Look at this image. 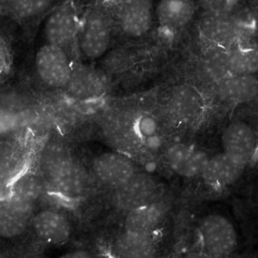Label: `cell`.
I'll return each mask as SVG.
<instances>
[{
    "mask_svg": "<svg viewBox=\"0 0 258 258\" xmlns=\"http://www.w3.org/2000/svg\"><path fill=\"white\" fill-rule=\"evenodd\" d=\"M154 0H128L111 11L116 31L129 40L147 37L155 25Z\"/></svg>",
    "mask_w": 258,
    "mask_h": 258,
    "instance_id": "cell-7",
    "label": "cell"
},
{
    "mask_svg": "<svg viewBox=\"0 0 258 258\" xmlns=\"http://www.w3.org/2000/svg\"><path fill=\"white\" fill-rule=\"evenodd\" d=\"M202 14L220 15L232 13L241 7V0H196Z\"/></svg>",
    "mask_w": 258,
    "mask_h": 258,
    "instance_id": "cell-24",
    "label": "cell"
},
{
    "mask_svg": "<svg viewBox=\"0 0 258 258\" xmlns=\"http://www.w3.org/2000/svg\"><path fill=\"white\" fill-rule=\"evenodd\" d=\"M196 0H159L155 6V25L160 38L174 40L186 31L196 19Z\"/></svg>",
    "mask_w": 258,
    "mask_h": 258,
    "instance_id": "cell-9",
    "label": "cell"
},
{
    "mask_svg": "<svg viewBox=\"0 0 258 258\" xmlns=\"http://www.w3.org/2000/svg\"><path fill=\"white\" fill-rule=\"evenodd\" d=\"M31 214L5 201L0 211V234L5 238L22 235L28 226Z\"/></svg>",
    "mask_w": 258,
    "mask_h": 258,
    "instance_id": "cell-22",
    "label": "cell"
},
{
    "mask_svg": "<svg viewBox=\"0 0 258 258\" xmlns=\"http://www.w3.org/2000/svg\"><path fill=\"white\" fill-rule=\"evenodd\" d=\"M208 97L197 84L189 81L175 84L166 96V114L172 122L181 126L196 124L205 114Z\"/></svg>",
    "mask_w": 258,
    "mask_h": 258,
    "instance_id": "cell-4",
    "label": "cell"
},
{
    "mask_svg": "<svg viewBox=\"0 0 258 258\" xmlns=\"http://www.w3.org/2000/svg\"><path fill=\"white\" fill-rule=\"evenodd\" d=\"M256 202H257V205H258V189H257V193H256Z\"/></svg>",
    "mask_w": 258,
    "mask_h": 258,
    "instance_id": "cell-28",
    "label": "cell"
},
{
    "mask_svg": "<svg viewBox=\"0 0 258 258\" xmlns=\"http://www.w3.org/2000/svg\"><path fill=\"white\" fill-rule=\"evenodd\" d=\"M35 235L42 241L52 244H63L72 235V226L66 216L52 210H43L31 219Z\"/></svg>",
    "mask_w": 258,
    "mask_h": 258,
    "instance_id": "cell-17",
    "label": "cell"
},
{
    "mask_svg": "<svg viewBox=\"0 0 258 258\" xmlns=\"http://www.w3.org/2000/svg\"><path fill=\"white\" fill-rule=\"evenodd\" d=\"M252 18H253V26H254L255 40L258 43V0H253L249 7Z\"/></svg>",
    "mask_w": 258,
    "mask_h": 258,
    "instance_id": "cell-25",
    "label": "cell"
},
{
    "mask_svg": "<svg viewBox=\"0 0 258 258\" xmlns=\"http://www.w3.org/2000/svg\"><path fill=\"white\" fill-rule=\"evenodd\" d=\"M197 238L201 250L209 256H229L238 245V234L233 223L220 214H209L201 220Z\"/></svg>",
    "mask_w": 258,
    "mask_h": 258,
    "instance_id": "cell-6",
    "label": "cell"
},
{
    "mask_svg": "<svg viewBox=\"0 0 258 258\" xmlns=\"http://www.w3.org/2000/svg\"><path fill=\"white\" fill-rule=\"evenodd\" d=\"M108 85V75L103 71L84 63L75 62L72 78L64 90L72 99L91 102L102 97Z\"/></svg>",
    "mask_w": 258,
    "mask_h": 258,
    "instance_id": "cell-12",
    "label": "cell"
},
{
    "mask_svg": "<svg viewBox=\"0 0 258 258\" xmlns=\"http://www.w3.org/2000/svg\"><path fill=\"white\" fill-rule=\"evenodd\" d=\"M164 160L175 174L186 179L202 177L211 155L191 143L175 142L167 146Z\"/></svg>",
    "mask_w": 258,
    "mask_h": 258,
    "instance_id": "cell-11",
    "label": "cell"
},
{
    "mask_svg": "<svg viewBox=\"0 0 258 258\" xmlns=\"http://www.w3.org/2000/svg\"><path fill=\"white\" fill-rule=\"evenodd\" d=\"M245 168L231 159L224 152H219L211 155L202 178L208 187L220 191L238 182Z\"/></svg>",
    "mask_w": 258,
    "mask_h": 258,
    "instance_id": "cell-16",
    "label": "cell"
},
{
    "mask_svg": "<svg viewBox=\"0 0 258 258\" xmlns=\"http://www.w3.org/2000/svg\"><path fill=\"white\" fill-rule=\"evenodd\" d=\"M197 31L202 44L221 49H230L255 40L253 18L249 8L240 7L226 14H202L198 22Z\"/></svg>",
    "mask_w": 258,
    "mask_h": 258,
    "instance_id": "cell-2",
    "label": "cell"
},
{
    "mask_svg": "<svg viewBox=\"0 0 258 258\" xmlns=\"http://www.w3.org/2000/svg\"><path fill=\"white\" fill-rule=\"evenodd\" d=\"M226 66L231 76L257 75V42L251 40L226 49Z\"/></svg>",
    "mask_w": 258,
    "mask_h": 258,
    "instance_id": "cell-19",
    "label": "cell"
},
{
    "mask_svg": "<svg viewBox=\"0 0 258 258\" xmlns=\"http://www.w3.org/2000/svg\"><path fill=\"white\" fill-rule=\"evenodd\" d=\"M221 144L222 152L235 162L247 167L257 155V133L244 120H233L223 130Z\"/></svg>",
    "mask_w": 258,
    "mask_h": 258,
    "instance_id": "cell-10",
    "label": "cell"
},
{
    "mask_svg": "<svg viewBox=\"0 0 258 258\" xmlns=\"http://www.w3.org/2000/svg\"><path fill=\"white\" fill-rule=\"evenodd\" d=\"M40 164L48 185L59 196L78 199L88 189V173L61 143H50L45 146Z\"/></svg>",
    "mask_w": 258,
    "mask_h": 258,
    "instance_id": "cell-1",
    "label": "cell"
},
{
    "mask_svg": "<svg viewBox=\"0 0 258 258\" xmlns=\"http://www.w3.org/2000/svg\"><path fill=\"white\" fill-rule=\"evenodd\" d=\"M99 1L105 7H106L110 11H113L123 5L125 3L127 2L128 0H99Z\"/></svg>",
    "mask_w": 258,
    "mask_h": 258,
    "instance_id": "cell-26",
    "label": "cell"
},
{
    "mask_svg": "<svg viewBox=\"0 0 258 258\" xmlns=\"http://www.w3.org/2000/svg\"><path fill=\"white\" fill-rule=\"evenodd\" d=\"M116 28L111 11L99 0L81 13L77 39V55L88 61L102 58L109 50Z\"/></svg>",
    "mask_w": 258,
    "mask_h": 258,
    "instance_id": "cell-3",
    "label": "cell"
},
{
    "mask_svg": "<svg viewBox=\"0 0 258 258\" xmlns=\"http://www.w3.org/2000/svg\"><path fill=\"white\" fill-rule=\"evenodd\" d=\"M74 58L62 48L45 43L37 51L34 60L37 77L46 87L64 90L73 73Z\"/></svg>",
    "mask_w": 258,
    "mask_h": 258,
    "instance_id": "cell-8",
    "label": "cell"
},
{
    "mask_svg": "<svg viewBox=\"0 0 258 258\" xmlns=\"http://www.w3.org/2000/svg\"><path fill=\"white\" fill-rule=\"evenodd\" d=\"M158 185L146 173H135L123 185L114 188L113 203L121 211H129L155 202Z\"/></svg>",
    "mask_w": 258,
    "mask_h": 258,
    "instance_id": "cell-13",
    "label": "cell"
},
{
    "mask_svg": "<svg viewBox=\"0 0 258 258\" xmlns=\"http://www.w3.org/2000/svg\"><path fill=\"white\" fill-rule=\"evenodd\" d=\"M44 190L43 179L36 173H21L13 179L10 187L7 202L13 206L32 214L34 205Z\"/></svg>",
    "mask_w": 258,
    "mask_h": 258,
    "instance_id": "cell-18",
    "label": "cell"
},
{
    "mask_svg": "<svg viewBox=\"0 0 258 258\" xmlns=\"http://www.w3.org/2000/svg\"><path fill=\"white\" fill-rule=\"evenodd\" d=\"M81 16L75 0L60 1L48 13L43 25L46 43L62 48L75 57Z\"/></svg>",
    "mask_w": 258,
    "mask_h": 258,
    "instance_id": "cell-5",
    "label": "cell"
},
{
    "mask_svg": "<svg viewBox=\"0 0 258 258\" xmlns=\"http://www.w3.org/2000/svg\"><path fill=\"white\" fill-rule=\"evenodd\" d=\"M13 0H0V6H1V12L6 14L9 7L11 5Z\"/></svg>",
    "mask_w": 258,
    "mask_h": 258,
    "instance_id": "cell-27",
    "label": "cell"
},
{
    "mask_svg": "<svg viewBox=\"0 0 258 258\" xmlns=\"http://www.w3.org/2000/svg\"><path fill=\"white\" fill-rule=\"evenodd\" d=\"M163 209L156 202L129 211L124 220L125 231L151 234L162 217Z\"/></svg>",
    "mask_w": 258,
    "mask_h": 258,
    "instance_id": "cell-21",
    "label": "cell"
},
{
    "mask_svg": "<svg viewBox=\"0 0 258 258\" xmlns=\"http://www.w3.org/2000/svg\"><path fill=\"white\" fill-rule=\"evenodd\" d=\"M213 98L230 106L245 105L258 99V78L255 75H234L209 88Z\"/></svg>",
    "mask_w": 258,
    "mask_h": 258,
    "instance_id": "cell-14",
    "label": "cell"
},
{
    "mask_svg": "<svg viewBox=\"0 0 258 258\" xmlns=\"http://www.w3.org/2000/svg\"><path fill=\"white\" fill-rule=\"evenodd\" d=\"M93 174L104 185L116 188L135 174V167L131 160L117 152H106L93 161Z\"/></svg>",
    "mask_w": 258,
    "mask_h": 258,
    "instance_id": "cell-15",
    "label": "cell"
},
{
    "mask_svg": "<svg viewBox=\"0 0 258 258\" xmlns=\"http://www.w3.org/2000/svg\"><path fill=\"white\" fill-rule=\"evenodd\" d=\"M113 252L121 257H149L155 253V245L150 234L125 231L114 241Z\"/></svg>",
    "mask_w": 258,
    "mask_h": 258,
    "instance_id": "cell-20",
    "label": "cell"
},
{
    "mask_svg": "<svg viewBox=\"0 0 258 258\" xmlns=\"http://www.w3.org/2000/svg\"><path fill=\"white\" fill-rule=\"evenodd\" d=\"M61 0H13L6 15L29 22L49 13Z\"/></svg>",
    "mask_w": 258,
    "mask_h": 258,
    "instance_id": "cell-23",
    "label": "cell"
}]
</instances>
